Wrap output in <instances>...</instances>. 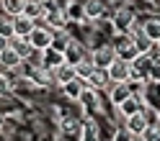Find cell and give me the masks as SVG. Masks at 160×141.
<instances>
[{
	"label": "cell",
	"mask_w": 160,
	"mask_h": 141,
	"mask_svg": "<svg viewBox=\"0 0 160 141\" xmlns=\"http://www.w3.org/2000/svg\"><path fill=\"white\" fill-rule=\"evenodd\" d=\"M114 49H116V54H119V59H124V62H134V59L142 54L139 52V46H137V41L129 34H124L119 41L114 44Z\"/></svg>",
	"instance_id": "1"
},
{
	"label": "cell",
	"mask_w": 160,
	"mask_h": 141,
	"mask_svg": "<svg viewBox=\"0 0 160 141\" xmlns=\"http://www.w3.org/2000/svg\"><path fill=\"white\" fill-rule=\"evenodd\" d=\"M52 39H54V31L47 26H36L34 34L28 36V44L34 46V52H47V49H52Z\"/></svg>",
	"instance_id": "2"
},
{
	"label": "cell",
	"mask_w": 160,
	"mask_h": 141,
	"mask_svg": "<svg viewBox=\"0 0 160 141\" xmlns=\"http://www.w3.org/2000/svg\"><path fill=\"white\" fill-rule=\"evenodd\" d=\"M116 59H119V54H116L114 46H98V49H93V54H91V62H93L96 69H108Z\"/></svg>",
	"instance_id": "3"
},
{
	"label": "cell",
	"mask_w": 160,
	"mask_h": 141,
	"mask_svg": "<svg viewBox=\"0 0 160 141\" xmlns=\"http://www.w3.org/2000/svg\"><path fill=\"white\" fill-rule=\"evenodd\" d=\"M108 77H111L114 85H129V80H132V64L124 62V59H116L108 67Z\"/></svg>",
	"instance_id": "4"
},
{
	"label": "cell",
	"mask_w": 160,
	"mask_h": 141,
	"mask_svg": "<svg viewBox=\"0 0 160 141\" xmlns=\"http://www.w3.org/2000/svg\"><path fill=\"white\" fill-rule=\"evenodd\" d=\"M132 64V77L137 80V82H142V80H150V72H152V62H150L147 54H139Z\"/></svg>",
	"instance_id": "5"
},
{
	"label": "cell",
	"mask_w": 160,
	"mask_h": 141,
	"mask_svg": "<svg viewBox=\"0 0 160 141\" xmlns=\"http://www.w3.org/2000/svg\"><path fill=\"white\" fill-rule=\"evenodd\" d=\"M132 23H134V13L129 11V8H122V11L114 16V28L119 34H127L129 28H132Z\"/></svg>",
	"instance_id": "6"
},
{
	"label": "cell",
	"mask_w": 160,
	"mask_h": 141,
	"mask_svg": "<svg viewBox=\"0 0 160 141\" xmlns=\"http://www.w3.org/2000/svg\"><path fill=\"white\" fill-rule=\"evenodd\" d=\"M34 28H36V23L31 21V18H26V16H18V18H13V31H16V36L28 39V36L34 34Z\"/></svg>",
	"instance_id": "7"
},
{
	"label": "cell",
	"mask_w": 160,
	"mask_h": 141,
	"mask_svg": "<svg viewBox=\"0 0 160 141\" xmlns=\"http://www.w3.org/2000/svg\"><path fill=\"white\" fill-rule=\"evenodd\" d=\"M147 118H145V113H137V116H132V118H127V131H132V134L134 136H142L145 134V131H147Z\"/></svg>",
	"instance_id": "8"
},
{
	"label": "cell",
	"mask_w": 160,
	"mask_h": 141,
	"mask_svg": "<svg viewBox=\"0 0 160 141\" xmlns=\"http://www.w3.org/2000/svg\"><path fill=\"white\" fill-rule=\"evenodd\" d=\"M65 62H67V64H72V67H78L80 62H85L83 46H80V44H75V41H70V46L65 49Z\"/></svg>",
	"instance_id": "9"
},
{
	"label": "cell",
	"mask_w": 160,
	"mask_h": 141,
	"mask_svg": "<svg viewBox=\"0 0 160 141\" xmlns=\"http://www.w3.org/2000/svg\"><path fill=\"white\" fill-rule=\"evenodd\" d=\"M54 77H57V82L59 85H67V82H72V80H78V69L72 67V64H59L57 69H54Z\"/></svg>",
	"instance_id": "10"
},
{
	"label": "cell",
	"mask_w": 160,
	"mask_h": 141,
	"mask_svg": "<svg viewBox=\"0 0 160 141\" xmlns=\"http://www.w3.org/2000/svg\"><path fill=\"white\" fill-rule=\"evenodd\" d=\"M8 46L16 49V52L21 54V59H28V57H31V52H34V46L28 44V39H21V36H13L11 41H8Z\"/></svg>",
	"instance_id": "11"
},
{
	"label": "cell",
	"mask_w": 160,
	"mask_h": 141,
	"mask_svg": "<svg viewBox=\"0 0 160 141\" xmlns=\"http://www.w3.org/2000/svg\"><path fill=\"white\" fill-rule=\"evenodd\" d=\"M23 16H26V18H31V21L36 23L39 18H42V21L47 18V11L42 8V3H36V0H28V3H26V8H23Z\"/></svg>",
	"instance_id": "12"
},
{
	"label": "cell",
	"mask_w": 160,
	"mask_h": 141,
	"mask_svg": "<svg viewBox=\"0 0 160 141\" xmlns=\"http://www.w3.org/2000/svg\"><path fill=\"white\" fill-rule=\"evenodd\" d=\"M108 98H111V103L119 108V105L124 103V100L132 98V90H129V85H114V90L108 93Z\"/></svg>",
	"instance_id": "13"
},
{
	"label": "cell",
	"mask_w": 160,
	"mask_h": 141,
	"mask_svg": "<svg viewBox=\"0 0 160 141\" xmlns=\"http://www.w3.org/2000/svg\"><path fill=\"white\" fill-rule=\"evenodd\" d=\"M62 93H65L70 100H80V98H83V93H85V87H83V80H72V82L62 85Z\"/></svg>",
	"instance_id": "14"
},
{
	"label": "cell",
	"mask_w": 160,
	"mask_h": 141,
	"mask_svg": "<svg viewBox=\"0 0 160 141\" xmlns=\"http://www.w3.org/2000/svg\"><path fill=\"white\" fill-rule=\"evenodd\" d=\"M21 62H23V59H21V54H18L16 49H11V46L0 52V64H3V67H18Z\"/></svg>",
	"instance_id": "15"
},
{
	"label": "cell",
	"mask_w": 160,
	"mask_h": 141,
	"mask_svg": "<svg viewBox=\"0 0 160 141\" xmlns=\"http://www.w3.org/2000/svg\"><path fill=\"white\" fill-rule=\"evenodd\" d=\"M26 3H28V0H3V11L11 18H18V16H23Z\"/></svg>",
	"instance_id": "16"
},
{
	"label": "cell",
	"mask_w": 160,
	"mask_h": 141,
	"mask_svg": "<svg viewBox=\"0 0 160 141\" xmlns=\"http://www.w3.org/2000/svg\"><path fill=\"white\" fill-rule=\"evenodd\" d=\"M142 34H145V39L150 44H160V21H147L145 23V28H142Z\"/></svg>",
	"instance_id": "17"
},
{
	"label": "cell",
	"mask_w": 160,
	"mask_h": 141,
	"mask_svg": "<svg viewBox=\"0 0 160 141\" xmlns=\"http://www.w3.org/2000/svg\"><path fill=\"white\" fill-rule=\"evenodd\" d=\"M119 110H122V116L124 118H132V116H137V113H142V108H139V100L132 95L129 100H124L122 105H119Z\"/></svg>",
	"instance_id": "18"
},
{
	"label": "cell",
	"mask_w": 160,
	"mask_h": 141,
	"mask_svg": "<svg viewBox=\"0 0 160 141\" xmlns=\"http://www.w3.org/2000/svg\"><path fill=\"white\" fill-rule=\"evenodd\" d=\"M75 69H78V80H83L85 85H88V80H91V77H93V72H96V67H93V62H91V59L80 62Z\"/></svg>",
	"instance_id": "19"
},
{
	"label": "cell",
	"mask_w": 160,
	"mask_h": 141,
	"mask_svg": "<svg viewBox=\"0 0 160 141\" xmlns=\"http://www.w3.org/2000/svg\"><path fill=\"white\" fill-rule=\"evenodd\" d=\"M108 80H111V77H108V69H96V72H93V77L88 80V87L98 90V87H103Z\"/></svg>",
	"instance_id": "20"
},
{
	"label": "cell",
	"mask_w": 160,
	"mask_h": 141,
	"mask_svg": "<svg viewBox=\"0 0 160 141\" xmlns=\"http://www.w3.org/2000/svg\"><path fill=\"white\" fill-rule=\"evenodd\" d=\"M65 13L62 11H57V13H47V18H44V23H47V28H52V31H57V28H62L65 26Z\"/></svg>",
	"instance_id": "21"
},
{
	"label": "cell",
	"mask_w": 160,
	"mask_h": 141,
	"mask_svg": "<svg viewBox=\"0 0 160 141\" xmlns=\"http://www.w3.org/2000/svg\"><path fill=\"white\" fill-rule=\"evenodd\" d=\"M103 16V3L101 0H88L85 3V18H101Z\"/></svg>",
	"instance_id": "22"
},
{
	"label": "cell",
	"mask_w": 160,
	"mask_h": 141,
	"mask_svg": "<svg viewBox=\"0 0 160 141\" xmlns=\"http://www.w3.org/2000/svg\"><path fill=\"white\" fill-rule=\"evenodd\" d=\"M65 16L72 18V21H83V18H85V5H80V3H75V0H72V3L67 5Z\"/></svg>",
	"instance_id": "23"
},
{
	"label": "cell",
	"mask_w": 160,
	"mask_h": 141,
	"mask_svg": "<svg viewBox=\"0 0 160 141\" xmlns=\"http://www.w3.org/2000/svg\"><path fill=\"white\" fill-rule=\"evenodd\" d=\"M70 46V39H67V34H62V31H54V39H52V49L54 52H59V54H65V49Z\"/></svg>",
	"instance_id": "24"
},
{
	"label": "cell",
	"mask_w": 160,
	"mask_h": 141,
	"mask_svg": "<svg viewBox=\"0 0 160 141\" xmlns=\"http://www.w3.org/2000/svg\"><path fill=\"white\" fill-rule=\"evenodd\" d=\"M13 36H16V31H13V18H11V21H0V39L11 41Z\"/></svg>",
	"instance_id": "25"
},
{
	"label": "cell",
	"mask_w": 160,
	"mask_h": 141,
	"mask_svg": "<svg viewBox=\"0 0 160 141\" xmlns=\"http://www.w3.org/2000/svg\"><path fill=\"white\" fill-rule=\"evenodd\" d=\"M145 141H160V126H147V131L142 134Z\"/></svg>",
	"instance_id": "26"
},
{
	"label": "cell",
	"mask_w": 160,
	"mask_h": 141,
	"mask_svg": "<svg viewBox=\"0 0 160 141\" xmlns=\"http://www.w3.org/2000/svg\"><path fill=\"white\" fill-rule=\"evenodd\" d=\"M114 141H134V134H132V131H127V128H119L116 134H114Z\"/></svg>",
	"instance_id": "27"
},
{
	"label": "cell",
	"mask_w": 160,
	"mask_h": 141,
	"mask_svg": "<svg viewBox=\"0 0 160 141\" xmlns=\"http://www.w3.org/2000/svg\"><path fill=\"white\" fill-rule=\"evenodd\" d=\"M42 8H44L47 13H57V11H62V8H59L54 0H42Z\"/></svg>",
	"instance_id": "28"
},
{
	"label": "cell",
	"mask_w": 160,
	"mask_h": 141,
	"mask_svg": "<svg viewBox=\"0 0 160 141\" xmlns=\"http://www.w3.org/2000/svg\"><path fill=\"white\" fill-rule=\"evenodd\" d=\"M5 90H8V80L0 75V93H5Z\"/></svg>",
	"instance_id": "29"
},
{
	"label": "cell",
	"mask_w": 160,
	"mask_h": 141,
	"mask_svg": "<svg viewBox=\"0 0 160 141\" xmlns=\"http://www.w3.org/2000/svg\"><path fill=\"white\" fill-rule=\"evenodd\" d=\"M134 141H145V139H142V136H134Z\"/></svg>",
	"instance_id": "30"
},
{
	"label": "cell",
	"mask_w": 160,
	"mask_h": 141,
	"mask_svg": "<svg viewBox=\"0 0 160 141\" xmlns=\"http://www.w3.org/2000/svg\"><path fill=\"white\" fill-rule=\"evenodd\" d=\"M155 46H158V54H160V44H155Z\"/></svg>",
	"instance_id": "31"
},
{
	"label": "cell",
	"mask_w": 160,
	"mask_h": 141,
	"mask_svg": "<svg viewBox=\"0 0 160 141\" xmlns=\"http://www.w3.org/2000/svg\"><path fill=\"white\" fill-rule=\"evenodd\" d=\"M0 123H3V113H0Z\"/></svg>",
	"instance_id": "32"
}]
</instances>
